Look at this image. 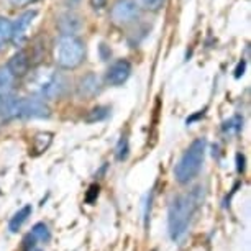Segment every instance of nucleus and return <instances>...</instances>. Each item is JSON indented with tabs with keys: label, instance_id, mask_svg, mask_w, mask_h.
<instances>
[{
	"label": "nucleus",
	"instance_id": "nucleus-1",
	"mask_svg": "<svg viewBox=\"0 0 251 251\" xmlns=\"http://www.w3.org/2000/svg\"><path fill=\"white\" fill-rule=\"evenodd\" d=\"M201 203L196 194L191 196H179L173 199V202L169 203V212H168V230L169 236L174 241H179L184 238V235L187 233L189 224L192 220V215L196 212V208Z\"/></svg>",
	"mask_w": 251,
	"mask_h": 251
},
{
	"label": "nucleus",
	"instance_id": "nucleus-2",
	"mask_svg": "<svg viewBox=\"0 0 251 251\" xmlns=\"http://www.w3.org/2000/svg\"><path fill=\"white\" fill-rule=\"evenodd\" d=\"M64 87V80L61 77L59 73H56L51 68H41L36 69L31 74V77L28 79V89L30 92H33L35 96L40 99H46V100H53L58 99L63 92Z\"/></svg>",
	"mask_w": 251,
	"mask_h": 251
},
{
	"label": "nucleus",
	"instance_id": "nucleus-3",
	"mask_svg": "<svg viewBox=\"0 0 251 251\" xmlns=\"http://www.w3.org/2000/svg\"><path fill=\"white\" fill-rule=\"evenodd\" d=\"M203 158H205V140L197 138V140H194L191 146L186 150V153L182 154V158L179 159L176 169H174L176 181L181 184L191 182L192 179L201 173Z\"/></svg>",
	"mask_w": 251,
	"mask_h": 251
},
{
	"label": "nucleus",
	"instance_id": "nucleus-4",
	"mask_svg": "<svg viewBox=\"0 0 251 251\" xmlns=\"http://www.w3.org/2000/svg\"><path fill=\"white\" fill-rule=\"evenodd\" d=\"M84 43L77 36L63 35L54 46L56 64L63 69H75L84 61Z\"/></svg>",
	"mask_w": 251,
	"mask_h": 251
},
{
	"label": "nucleus",
	"instance_id": "nucleus-5",
	"mask_svg": "<svg viewBox=\"0 0 251 251\" xmlns=\"http://www.w3.org/2000/svg\"><path fill=\"white\" fill-rule=\"evenodd\" d=\"M138 15L140 7L135 0H117L110 12L112 22L117 23V25H128V23L136 20Z\"/></svg>",
	"mask_w": 251,
	"mask_h": 251
},
{
	"label": "nucleus",
	"instance_id": "nucleus-6",
	"mask_svg": "<svg viewBox=\"0 0 251 251\" xmlns=\"http://www.w3.org/2000/svg\"><path fill=\"white\" fill-rule=\"evenodd\" d=\"M51 115L50 107L46 105L43 99H20V112L18 117L23 118H48Z\"/></svg>",
	"mask_w": 251,
	"mask_h": 251
},
{
	"label": "nucleus",
	"instance_id": "nucleus-7",
	"mask_svg": "<svg viewBox=\"0 0 251 251\" xmlns=\"http://www.w3.org/2000/svg\"><path fill=\"white\" fill-rule=\"evenodd\" d=\"M36 15H38L36 10H28L25 13H22V15L17 18L15 23H12V40L10 41H13V45L22 46L25 43L26 38H28V31H30L31 23L36 18Z\"/></svg>",
	"mask_w": 251,
	"mask_h": 251
},
{
	"label": "nucleus",
	"instance_id": "nucleus-8",
	"mask_svg": "<svg viewBox=\"0 0 251 251\" xmlns=\"http://www.w3.org/2000/svg\"><path fill=\"white\" fill-rule=\"evenodd\" d=\"M130 73H131V64L128 61L120 59V61H117L115 64H112L110 69L107 71L105 80L110 86H120V84H123L130 77Z\"/></svg>",
	"mask_w": 251,
	"mask_h": 251
},
{
	"label": "nucleus",
	"instance_id": "nucleus-9",
	"mask_svg": "<svg viewBox=\"0 0 251 251\" xmlns=\"http://www.w3.org/2000/svg\"><path fill=\"white\" fill-rule=\"evenodd\" d=\"M58 30L63 33V35H71L74 36L80 28H82V22H80V17L75 12H66L61 13L58 17Z\"/></svg>",
	"mask_w": 251,
	"mask_h": 251
},
{
	"label": "nucleus",
	"instance_id": "nucleus-10",
	"mask_svg": "<svg viewBox=\"0 0 251 251\" xmlns=\"http://www.w3.org/2000/svg\"><path fill=\"white\" fill-rule=\"evenodd\" d=\"M99 92V77L96 74L89 73L79 80L77 94L80 99H92Z\"/></svg>",
	"mask_w": 251,
	"mask_h": 251
},
{
	"label": "nucleus",
	"instance_id": "nucleus-11",
	"mask_svg": "<svg viewBox=\"0 0 251 251\" xmlns=\"http://www.w3.org/2000/svg\"><path fill=\"white\" fill-rule=\"evenodd\" d=\"M8 69L10 73L15 75H25L30 69V56H28L26 51H18L17 54H13L10 61H8Z\"/></svg>",
	"mask_w": 251,
	"mask_h": 251
},
{
	"label": "nucleus",
	"instance_id": "nucleus-12",
	"mask_svg": "<svg viewBox=\"0 0 251 251\" xmlns=\"http://www.w3.org/2000/svg\"><path fill=\"white\" fill-rule=\"evenodd\" d=\"M18 112H20V99L10 96L0 99V113H2L3 118L18 117Z\"/></svg>",
	"mask_w": 251,
	"mask_h": 251
},
{
	"label": "nucleus",
	"instance_id": "nucleus-13",
	"mask_svg": "<svg viewBox=\"0 0 251 251\" xmlns=\"http://www.w3.org/2000/svg\"><path fill=\"white\" fill-rule=\"evenodd\" d=\"M15 86V75L10 73V69L7 66L0 68V99L10 96Z\"/></svg>",
	"mask_w": 251,
	"mask_h": 251
},
{
	"label": "nucleus",
	"instance_id": "nucleus-14",
	"mask_svg": "<svg viewBox=\"0 0 251 251\" xmlns=\"http://www.w3.org/2000/svg\"><path fill=\"white\" fill-rule=\"evenodd\" d=\"M30 215H31V205H25L23 208H20V210L10 219V222H8V230H10L12 233H17Z\"/></svg>",
	"mask_w": 251,
	"mask_h": 251
},
{
	"label": "nucleus",
	"instance_id": "nucleus-15",
	"mask_svg": "<svg viewBox=\"0 0 251 251\" xmlns=\"http://www.w3.org/2000/svg\"><path fill=\"white\" fill-rule=\"evenodd\" d=\"M51 140H53V135L51 133H38L35 138H33V153L35 154H41L43 151L48 150V146L51 145Z\"/></svg>",
	"mask_w": 251,
	"mask_h": 251
},
{
	"label": "nucleus",
	"instance_id": "nucleus-16",
	"mask_svg": "<svg viewBox=\"0 0 251 251\" xmlns=\"http://www.w3.org/2000/svg\"><path fill=\"white\" fill-rule=\"evenodd\" d=\"M12 40V22L0 17V51Z\"/></svg>",
	"mask_w": 251,
	"mask_h": 251
},
{
	"label": "nucleus",
	"instance_id": "nucleus-17",
	"mask_svg": "<svg viewBox=\"0 0 251 251\" xmlns=\"http://www.w3.org/2000/svg\"><path fill=\"white\" fill-rule=\"evenodd\" d=\"M31 235L35 236L36 240L45 241V243H48V241L51 240V233H50L48 226H46L45 224H36L35 226H33Z\"/></svg>",
	"mask_w": 251,
	"mask_h": 251
},
{
	"label": "nucleus",
	"instance_id": "nucleus-18",
	"mask_svg": "<svg viewBox=\"0 0 251 251\" xmlns=\"http://www.w3.org/2000/svg\"><path fill=\"white\" fill-rule=\"evenodd\" d=\"M108 115V108L107 107H96V108H92L91 112H89V115L86 117V120L89 123H92V122H99V120H103Z\"/></svg>",
	"mask_w": 251,
	"mask_h": 251
},
{
	"label": "nucleus",
	"instance_id": "nucleus-19",
	"mask_svg": "<svg viewBox=\"0 0 251 251\" xmlns=\"http://www.w3.org/2000/svg\"><path fill=\"white\" fill-rule=\"evenodd\" d=\"M241 123H243V120L240 117L231 118V120L224 123V131L225 133H236V131L241 130Z\"/></svg>",
	"mask_w": 251,
	"mask_h": 251
},
{
	"label": "nucleus",
	"instance_id": "nucleus-20",
	"mask_svg": "<svg viewBox=\"0 0 251 251\" xmlns=\"http://www.w3.org/2000/svg\"><path fill=\"white\" fill-rule=\"evenodd\" d=\"M126 156H128V141H126V138H122L117 146V159L123 161L126 159Z\"/></svg>",
	"mask_w": 251,
	"mask_h": 251
},
{
	"label": "nucleus",
	"instance_id": "nucleus-21",
	"mask_svg": "<svg viewBox=\"0 0 251 251\" xmlns=\"http://www.w3.org/2000/svg\"><path fill=\"white\" fill-rule=\"evenodd\" d=\"M99 191H100V189H99L97 184H92V186L89 187L87 194H86V202L87 203H94V202H96V199L99 197Z\"/></svg>",
	"mask_w": 251,
	"mask_h": 251
},
{
	"label": "nucleus",
	"instance_id": "nucleus-22",
	"mask_svg": "<svg viewBox=\"0 0 251 251\" xmlns=\"http://www.w3.org/2000/svg\"><path fill=\"white\" fill-rule=\"evenodd\" d=\"M164 0H143V5L148 8V10H159L163 7Z\"/></svg>",
	"mask_w": 251,
	"mask_h": 251
},
{
	"label": "nucleus",
	"instance_id": "nucleus-23",
	"mask_svg": "<svg viewBox=\"0 0 251 251\" xmlns=\"http://www.w3.org/2000/svg\"><path fill=\"white\" fill-rule=\"evenodd\" d=\"M236 163H238V166H236V169H238V173H243L245 171V156L243 154H236Z\"/></svg>",
	"mask_w": 251,
	"mask_h": 251
},
{
	"label": "nucleus",
	"instance_id": "nucleus-24",
	"mask_svg": "<svg viewBox=\"0 0 251 251\" xmlns=\"http://www.w3.org/2000/svg\"><path fill=\"white\" fill-rule=\"evenodd\" d=\"M15 7H23V5H28V3L35 2V0H10Z\"/></svg>",
	"mask_w": 251,
	"mask_h": 251
},
{
	"label": "nucleus",
	"instance_id": "nucleus-25",
	"mask_svg": "<svg viewBox=\"0 0 251 251\" xmlns=\"http://www.w3.org/2000/svg\"><path fill=\"white\" fill-rule=\"evenodd\" d=\"M91 3L94 8H102V7H105L107 0H91Z\"/></svg>",
	"mask_w": 251,
	"mask_h": 251
},
{
	"label": "nucleus",
	"instance_id": "nucleus-26",
	"mask_svg": "<svg viewBox=\"0 0 251 251\" xmlns=\"http://www.w3.org/2000/svg\"><path fill=\"white\" fill-rule=\"evenodd\" d=\"M243 68H245V64H243V63H241V64L238 66V69H236V74H235V75H236V77H240V75H241V74H243Z\"/></svg>",
	"mask_w": 251,
	"mask_h": 251
},
{
	"label": "nucleus",
	"instance_id": "nucleus-27",
	"mask_svg": "<svg viewBox=\"0 0 251 251\" xmlns=\"http://www.w3.org/2000/svg\"><path fill=\"white\" fill-rule=\"evenodd\" d=\"M33 251H41V250H33Z\"/></svg>",
	"mask_w": 251,
	"mask_h": 251
}]
</instances>
